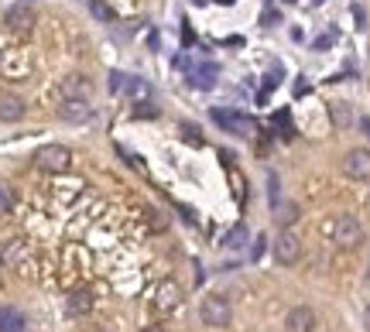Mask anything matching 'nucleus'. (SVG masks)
I'll return each instance as SVG.
<instances>
[{
	"label": "nucleus",
	"mask_w": 370,
	"mask_h": 332,
	"mask_svg": "<svg viewBox=\"0 0 370 332\" xmlns=\"http://www.w3.org/2000/svg\"><path fill=\"white\" fill-rule=\"evenodd\" d=\"M326 237H329L340 250H353V247L364 244V226H360L357 216L340 213V216H333V219L326 223Z\"/></svg>",
	"instance_id": "f257e3e1"
},
{
	"label": "nucleus",
	"mask_w": 370,
	"mask_h": 332,
	"mask_svg": "<svg viewBox=\"0 0 370 332\" xmlns=\"http://www.w3.org/2000/svg\"><path fill=\"white\" fill-rule=\"evenodd\" d=\"M199 319H202V326H209V329H223V326H230L233 309H230V302H226L223 295H206V298L199 302Z\"/></svg>",
	"instance_id": "f03ea898"
},
{
	"label": "nucleus",
	"mask_w": 370,
	"mask_h": 332,
	"mask_svg": "<svg viewBox=\"0 0 370 332\" xmlns=\"http://www.w3.org/2000/svg\"><path fill=\"white\" fill-rule=\"evenodd\" d=\"M35 165L41 168V171L62 175V171H69V165H72V151H69L66 144H45V148L35 151Z\"/></svg>",
	"instance_id": "7ed1b4c3"
},
{
	"label": "nucleus",
	"mask_w": 370,
	"mask_h": 332,
	"mask_svg": "<svg viewBox=\"0 0 370 332\" xmlns=\"http://www.w3.org/2000/svg\"><path fill=\"white\" fill-rule=\"evenodd\" d=\"M179 305H182V288H179V281H162V284L155 288V298H151L155 315H172Z\"/></svg>",
	"instance_id": "20e7f679"
},
{
	"label": "nucleus",
	"mask_w": 370,
	"mask_h": 332,
	"mask_svg": "<svg viewBox=\"0 0 370 332\" xmlns=\"http://www.w3.org/2000/svg\"><path fill=\"white\" fill-rule=\"evenodd\" d=\"M271 253H275V260L281 267H291V264H298V257H302V240H298L291 230H281L275 237V244H271Z\"/></svg>",
	"instance_id": "39448f33"
},
{
	"label": "nucleus",
	"mask_w": 370,
	"mask_h": 332,
	"mask_svg": "<svg viewBox=\"0 0 370 332\" xmlns=\"http://www.w3.org/2000/svg\"><path fill=\"white\" fill-rule=\"evenodd\" d=\"M343 171H347L350 178H357V182L370 178V151L367 148H353V151H347V158H343Z\"/></svg>",
	"instance_id": "423d86ee"
},
{
	"label": "nucleus",
	"mask_w": 370,
	"mask_h": 332,
	"mask_svg": "<svg viewBox=\"0 0 370 332\" xmlns=\"http://www.w3.org/2000/svg\"><path fill=\"white\" fill-rule=\"evenodd\" d=\"M90 117V99H62V106H59V120H66V124H86Z\"/></svg>",
	"instance_id": "0eeeda50"
},
{
	"label": "nucleus",
	"mask_w": 370,
	"mask_h": 332,
	"mask_svg": "<svg viewBox=\"0 0 370 332\" xmlns=\"http://www.w3.org/2000/svg\"><path fill=\"white\" fill-rule=\"evenodd\" d=\"M31 24H35V10H31V3L28 0H21V3H14L10 10H7V28L10 31H31Z\"/></svg>",
	"instance_id": "6e6552de"
},
{
	"label": "nucleus",
	"mask_w": 370,
	"mask_h": 332,
	"mask_svg": "<svg viewBox=\"0 0 370 332\" xmlns=\"http://www.w3.org/2000/svg\"><path fill=\"white\" fill-rule=\"evenodd\" d=\"M284 326H288V332H312L315 329V312H312L309 305H295V309L288 312Z\"/></svg>",
	"instance_id": "1a4fd4ad"
},
{
	"label": "nucleus",
	"mask_w": 370,
	"mask_h": 332,
	"mask_svg": "<svg viewBox=\"0 0 370 332\" xmlns=\"http://www.w3.org/2000/svg\"><path fill=\"white\" fill-rule=\"evenodd\" d=\"M24 117V99L14 92H0V124H17Z\"/></svg>",
	"instance_id": "9d476101"
},
{
	"label": "nucleus",
	"mask_w": 370,
	"mask_h": 332,
	"mask_svg": "<svg viewBox=\"0 0 370 332\" xmlns=\"http://www.w3.org/2000/svg\"><path fill=\"white\" fill-rule=\"evenodd\" d=\"M92 83L86 76H66L62 79V99H90Z\"/></svg>",
	"instance_id": "9b49d317"
},
{
	"label": "nucleus",
	"mask_w": 370,
	"mask_h": 332,
	"mask_svg": "<svg viewBox=\"0 0 370 332\" xmlns=\"http://www.w3.org/2000/svg\"><path fill=\"white\" fill-rule=\"evenodd\" d=\"M213 117H216V124H223L226 130H251V120H247V117H240V113H226V110H216Z\"/></svg>",
	"instance_id": "f8f14e48"
},
{
	"label": "nucleus",
	"mask_w": 370,
	"mask_h": 332,
	"mask_svg": "<svg viewBox=\"0 0 370 332\" xmlns=\"http://www.w3.org/2000/svg\"><path fill=\"white\" fill-rule=\"evenodd\" d=\"M275 219L278 226H291V223H298V206L295 202H275Z\"/></svg>",
	"instance_id": "ddd939ff"
},
{
	"label": "nucleus",
	"mask_w": 370,
	"mask_h": 332,
	"mask_svg": "<svg viewBox=\"0 0 370 332\" xmlns=\"http://www.w3.org/2000/svg\"><path fill=\"white\" fill-rule=\"evenodd\" d=\"M0 332H24V319L14 309H0Z\"/></svg>",
	"instance_id": "4468645a"
},
{
	"label": "nucleus",
	"mask_w": 370,
	"mask_h": 332,
	"mask_svg": "<svg viewBox=\"0 0 370 332\" xmlns=\"http://www.w3.org/2000/svg\"><path fill=\"white\" fill-rule=\"evenodd\" d=\"M90 309H92L90 291H76V295H69V312H72V315H86Z\"/></svg>",
	"instance_id": "2eb2a0df"
},
{
	"label": "nucleus",
	"mask_w": 370,
	"mask_h": 332,
	"mask_svg": "<svg viewBox=\"0 0 370 332\" xmlns=\"http://www.w3.org/2000/svg\"><path fill=\"white\" fill-rule=\"evenodd\" d=\"M329 117H333L336 127H350V124H353V110H350V103H333V106H329Z\"/></svg>",
	"instance_id": "dca6fc26"
},
{
	"label": "nucleus",
	"mask_w": 370,
	"mask_h": 332,
	"mask_svg": "<svg viewBox=\"0 0 370 332\" xmlns=\"http://www.w3.org/2000/svg\"><path fill=\"white\" fill-rule=\"evenodd\" d=\"M213 83H216V69H213V66H199V69H192V86L209 89Z\"/></svg>",
	"instance_id": "f3484780"
},
{
	"label": "nucleus",
	"mask_w": 370,
	"mask_h": 332,
	"mask_svg": "<svg viewBox=\"0 0 370 332\" xmlns=\"http://www.w3.org/2000/svg\"><path fill=\"white\" fill-rule=\"evenodd\" d=\"M10 209H14V192L7 185H0V216H7Z\"/></svg>",
	"instance_id": "a211bd4d"
},
{
	"label": "nucleus",
	"mask_w": 370,
	"mask_h": 332,
	"mask_svg": "<svg viewBox=\"0 0 370 332\" xmlns=\"http://www.w3.org/2000/svg\"><path fill=\"white\" fill-rule=\"evenodd\" d=\"M90 10L96 14V17H99V21H113V10H110L103 0H90Z\"/></svg>",
	"instance_id": "6ab92c4d"
},
{
	"label": "nucleus",
	"mask_w": 370,
	"mask_h": 332,
	"mask_svg": "<svg viewBox=\"0 0 370 332\" xmlns=\"http://www.w3.org/2000/svg\"><path fill=\"white\" fill-rule=\"evenodd\" d=\"M182 134L188 137V141H192V144H202V137H199V130H195L192 124H185V127H182Z\"/></svg>",
	"instance_id": "aec40b11"
},
{
	"label": "nucleus",
	"mask_w": 370,
	"mask_h": 332,
	"mask_svg": "<svg viewBox=\"0 0 370 332\" xmlns=\"http://www.w3.org/2000/svg\"><path fill=\"white\" fill-rule=\"evenodd\" d=\"M244 237H247V233H244V226H237V233L230 237V247H240V240H244Z\"/></svg>",
	"instance_id": "412c9836"
},
{
	"label": "nucleus",
	"mask_w": 370,
	"mask_h": 332,
	"mask_svg": "<svg viewBox=\"0 0 370 332\" xmlns=\"http://www.w3.org/2000/svg\"><path fill=\"white\" fill-rule=\"evenodd\" d=\"M254 244H257V247H254V257H261V250H264V244H268V240H264V237H257Z\"/></svg>",
	"instance_id": "4be33fe9"
},
{
	"label": "nucleus",
	"mask_w": 370,
	"mask_h": 332,
	"mask_svg": "<svg viewBox=\"0 0 370 332\" xmlns=\"http://www.w3.org/2000/svg\"><path fill=\"white\" fill-rule=\"evenodd\" d=\"M360 130H364V134L370 137V117H360Z\"/></svg>",
	"instance_id": "5701e85b"
},
{
	"label": "nucleus",
	"mask_w": 370,
	"mask_h": 332,
	"mask_svg": "<svg viewBox=\"0 0 370 332\" xmlns=\"http://www.w3.org/2000/svg\"><path fill=\"white\" fill-rule=\"evenodd\" d=\"M144 332H165V326H144Z\"/></svg>",
	"instance_id": "b1692460"
},
{
	"label": "nucleus",
	"mask_w": 370,
	"mask_h": 332,
	"mask_svg": "<svg viewBox=\"0 0 370 332\" xmlns=\"http://www.w3.org/2000/svg\"><path fill=\"white\" fill-rule=\"evenodd\" d=\"M364 326H367V332H370V305H367V312H364Z\"/></svg>",
	"instance_id": "393cba45"
},
{
	"label": "nucleus",
	"mask_w": 370,
	"mask_h": 332,
	"mask_svg": "<svg viewBox=\"0 0 370 332\" xmlns=\"http://www.w3.org/2000/svg\"><path fill=\"white\" fill-rule=\"evenodd\" d=\"M0 267H3V253H0Z\"/></svg>",
	"instance_id": "a878e982"
}]
</instances>
